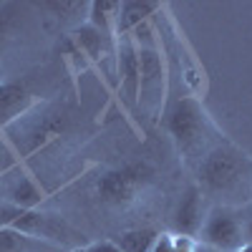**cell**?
I'll return each instance as SVG.
<instances>
[{
	"instance_id": "5bb4252c",
	"label": "cell",
	"mask_w": 252,
	"mask_h": 252,
	"mask_svg": "<svg viewBox=\"0 0 252 252\" xmlns=\"http://www.w3.org/2000/svg\"><path fill=\"white\" fill-rule=\"evenodd\" d=\"M197 237H189V235H179V232H174L172 235V247H174V252H194L197 250Z\"/></svg>"
},
{
	"instance_id": "3957f363",
	"label": "cell",
	"mask_w": 252,
	"mask_h": 252,
	"mask_svg": "<svg viewBox=\"0 0 252 252\" xmlns=\"http://www.w3.org/2000/svg\"><path fill=\"white\" fill-rule=\"evenodd\" d=\"M197 242L209 245L222 252H237L245 245V222L232 207H215L207 212V220L197 235Z\"/></svg>"
},
{
	"instance_id": "8992f818",
	"label": "cell",
	"mask_w": 252,
	"mask_h": 252,
	"mask_svg": "<svg viewBox=\"0 0 252 252\" xmlns=\"http://www.w3.org/2000/svg\"><path fill=\"white\" fill-rule=\"evenodd\" d=\"M209 209L204 207V192L197 187L187 189L184 197L177 204V212H174V227L179 235H189V237H197L199 229L207 220Z\"/></svg>"
},
{
	"instance_id": "9a60e30c",
	"label": "cell",
	"mask_w": 252,
	"mask_h": 252,
	"mask_svg": "<svg viewBox=\"0 0 252 252\" xmlns=\"http://www.w3.org/2000/svg\"><path fill=\"white\" fill-rule=\"evenodd\" d=\"M78 252H121V247L114 240H98V242H91L86 247H81Z\"/></svg>"
},
{
	"instance_id": "e0dca14e",
	"label": "cell",
	"mask_w": 252,
	"mask_h": 252,
	"mask_svg": "<svg viewBox=\"0 0 252 252\" xmlns=\"http://www.w3.org/2000/svg\"><path fill=\"white\" fill-rule=\"evenodd\" d=\"M242 222H245V242H252V209L242 217Z\"/></svg>"
},
{
	"instance_id": "52a82bcc",
	"label": "cell",
	"mask_w": 252,
	"mask_h": 252,
	"mask_svg": "<svg viewBox=\"0 0 252 252\" xmlns=\"http://www.w3.org/2000/svg\"><path fill=\"white\" fill-rule=\"evenodd\" d=\"M31 101L33 96L26 86H20L15 81L0 83V124H8L15 116H20L31 106Z\"/></svg>"
},
{
	"instance_id": "7a4b0ae2",
	"label": "cell",
	"mask_w": 252,
	"mask_h": 252,
	"mask_svg": "<svg viewBox=\"0 0 252 252\" xmlns=\"http://www.w3.org/2000/svg\"><path fill=\"white\" fill-rule=\"evenodd\" d=\"M0 227H10L18 232H26L56 247H66L68 237L73 235L66 222L56 220L53 215H43L35 209H20V207H0Z\"/></svg>"
},
{
	"instance_id": "4fadbf2b",
	"label": "cell",
	"mask_w": 252,
	"mask_h": 252,
	"mask_svg": "<svg viewBox=\"0 0 252 252\" xmlns=\"http://www.w3.org/2000/svg\"><path fill=\"white\" fill-rule=\"evenodd\" d=\"M13 5L0 8V53H3L5 43L10 40V28H13Z\"/></svg>"
},
{
	"instance_id": "2e32d148",
	"label": "cell",
	"mask_w": 252,
	"mask_h": 252,
	"mask_svg": "<svg viewBox=\"0 0 252 252\" xmlns=\"http://www.w3.org/2000/svg\"><path fill=\"white\" fill-rule=\"evenodd\" d=\"M152 252H174V247H172V232H159Z\"/></svg>"
},
{
	"instance_id": "ac0fdd59",
	"label": "cell",
	"mask_w": 252,
	"mask_h": 252,
	"mask_svg": "<svg viewBox=\"0 0 252 252\" xmlns=\"http://www.w3.org/2000/svg\"><path fill=\"white\" fill-rule=\"evenodd\" d=\"M194 252H222V250H215V247H209V245H202V242H199Z\"/></svg>"
},
{
	"instance_id": "5b68a950",
	"label": "cell",
	"mask_w": 252,
	"mask_h": 252,
	"mask_svg": "<svg viewBox=\"0 0 252 252\" xmlns=\"http://www.w3.org/2000/svg\"><path fill=\"white\" fill-rule=\"evenodd\" d=\"M202 129H204V114L194 101H179L172 116H169V131L177 139V144L182 149H192V146L202 139Z\"/></svg>"
},
{
	"instance_id": "277c9868",
	"label": "cell",
	"mask_w": 252,
	"mask_h": 252,
	"mask_svg": "<svg viewBox=\"0 0 252 252\" xmlns=\"http://www.w3.org/2000/svg\"><path fill=\"white\" fill-rule=\"evenodd\" d=\"M146 182V169L144 166H124V169H111L98 179V197L106 204H129L136 199V192Z\"/></svg>"
},
{
	"instance_id": "8fae6325",
	"label": "cell",
	"mask_w": 252,
	"mask_h": 252,
	"mask_svg": "<svg viewBox=\"0 0 252 252\" xmlns=\"http://www.w3.org/2000/svg\"><path fill=\"white\" fill-rule=\"evenodd\" d=\"M157 235L159 232H154V229H126L114 242L121 247V252H152Z\"/></svg>"
},
{
	"instance_id": "ba28073f",
	"label": "cell",
	"mask_w": 252,
	"mask_h": 252,
	"mask_svg": "<svg viewBox=\"0 0 252 252\" xmlns=\"http://www.w3.org/2000/svg\"><path fill=\"white\" fill-rule=\"evenodd\" d=\"M0 252H61V247L18 232V229L0 227Z\"/></svg>"
},
{
	"instance_id": "ffe728a7",
	"label": "cell",
	"mask_w": 252,
	"mask_h": 252,
	"mask_svg": "<svg viewBox=\"0 0 252 252\" xmlns=\"http://www.w3.org/2000/svg\"><path fill=\"white\" fill-rule=\"evenodd\" d=\"M73 252H78V250H73Z\"/></svg>"
},
{
	"instance_id": "7c38bea8",
	"label": "cell",
	"mask_w": 252,
	"mask_h": 252,
	"mask_svg": "<svg viewBox=\"0 0 252 252\" xmlns=\"http://www.w3.org/2000/svg\"><path fill=\"white\" fill-rule=\"evenodd\" d=\"M40 199L38 189L28 182V179H20V184L13 189V207H20V209H33V204Z\"/></svg>"
},
{
	"instance_id": "d6986e66",
	"label": "cell",
	"mask_w": 252,
	"mask_h": 252,
	"mask_svg": "<svg viewBox=\"0 0 252 252\" xmlns=\"http://www.w3.org/2000/svg\"><path fill=\"white\" fill-rule=\"evenodd\" d=\"M237 252H252V242H245V245H242Z\"/></svg>"
},
{
	"instance_id": "6da1fadb",
	"label": "cell",
	"mask_w": 252,
	"mask_h": 252,
	"mask_svg": "<svg viewBox=\"0 0 252 252\" xmlns=\"http://www.w3.org/2000/svg\"><path fill=\"white\" fill-rule=\"evenodd\" d=\"M199 184L207 194L240 197L252 194V164L232 146H220L209 152L199 164Z\"/></svg>"
},
{
	"instance_id": "9c48e42d",
	"label": "cell",
	"mask_w": 252,
	"mask_h": 252,
	"mask_svg": "<svg viewBox=\"0 0 252 252\" xmlns=\"http://www.w3.org/2000/svg\"><path fill=\"white\" fill-rule=\"evenodd\" d=\"M159 5L157 3H121L119 20H116V31H131L139 28L146 18H149Z\"/></svg>"
},
{
	"instance_id": "30bf717a",
	"label": "cell",
	"mask_w": 252,
	"mask_h": 252,
	"mask_svg": "<svg viewBox=\"0 0 252 252\" xmlns=\"http://www.w3.org/2000/svg\"><path fill=\"white\" fill-rule=\"evenodd\" d=\"M89 8H91V26L96 31H101V33L116 31L121 3H114V0H96V3H91Z\"/></svg>"
}]
</instances>
